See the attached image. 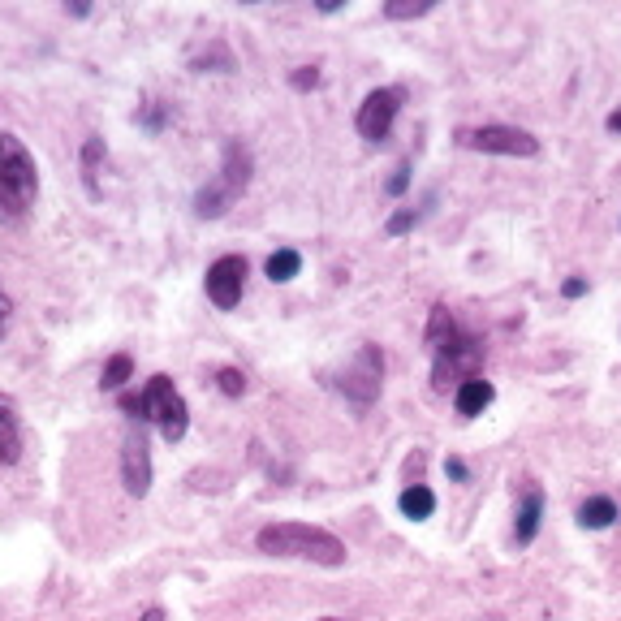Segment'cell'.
<instances>
[{"mask_svg":"<svg viewBox=\"0 0 621 621\" xmlns=\"http://www.w3.org/2000/svg\"><path fill=\"white\" fill-rule=\"evenodd\" d=\"M255 544H259V552H268V557L315 561V565H328V570H337V565H345V557H350L333 531L307 527V522H272V527L255 535Z\"/></svg>","mask_w":621,"mask_h":621,"instance_id":"obj_1","label":"cell"},{"mask_svg":"<svg viewBox=\"0 0 621 621\" xmlns=\"http://www.w3.org/2000/svg\"><path fill=\"white\" fill-rule=\"evenodd\" d=\"M121 406H126L130 414H138V423H156L160 436L169 440V445H177V440L186 436L190 427V410H186V397L173 389L169 376H151L147 389L138 397H121Z\"/></svg>","mask_w":621,"mask_h":621,"instance_id":"obj_2","label":"cell"},{"mask_svg":"<svg viewBox=\"0 0 621 621\" xmlns=\"http://www.w3.org/2000/svg\"><path fill=\"white\" fill-rule=\"evenodd\" d=\"M39 195V173L18 134H0V203L9 216H22Z\"/></svg>","mask_w":621,"mask_h":621,"instance_id":"obj_3","label":"cell"},{"mask_svg":"<svg viewBox=\"0 0 621 621\" xmlns=\"http://www.w3.org/2000/svg\"><path fill=\"white\" fill-rule=\"evenodd\" d=\"M458 143L466 151H483V156H518L531 160L540 156V138L518 130V126H475V130H458Z\"/></svg>","mask_w":621,"mask_h":621,"instance_id":"obj_4","label":"cell"},{"mask_svg":"<svg viewBox=\"0 0 621 621\" xmlns=\"http://www.w3.org/2000/svg\"><path fill=\"white\" fill-rule=\"evenodd\" d=\"M380 380H384V358H380V350H376V345H358V354L341 371L337 389L345 397H354L358 406H371L380 397Z\"/></svg>","mask_w":621,"mask_h":621,"instance_id":"obj_5","label":"cell"},{"mask_svg":"<svg viewBox=\"0 0 621 621\" xmlns=\"http://www.w3.org/2000/svg\"><path fill=\"white\" fill-rule=\"evenodd\" d=\"M402 100H406L402 87H380V91H371L367 100L358 104V117H354L358 134H363L367 143H380V138H389L397 113H402Z\"/></svg>","mask_w":621,"mask_h":621,"instance_id":"obj_6","label":"cell"},{"mask_svg":"<svg viewBox=\"0 0 621 621\" xmlns=\"http://www.w3.org/2000/svg\"><path fill=\"white\" fill-rule=\"evenodd\" d=\"M242 285H246V259L242 255H220L216 264L207 268V298H212L220 311L238 307Z\"/></svg>","mask_w":621,"mask_h":621,"instance_id":"obj_7","label":"cell"},{"mask_svg":"<svg viewBox=\"0 0 621 621\" xmlns=\"http://www.w3.org/2000/svg\"><path fill=\"white\" fill-rule=\"evenodd\" d=\"M121 479H126L130 496H147L151 488V453H147L143 427H130L126 440H121Z\"/></svg>","mask_w":621,"mask_h":621,"instance_id":"obj_8","label":"cell"},{"mask_svg":"<svg viewBox=\"0 0 621 621\" xmlns=\"http://www.w3.org/2000/svg\"><path fill=\"white\" fill-rule=\"evenodd\" d=\"M216 182L225 186L233 199H238L242 190H246V182H251V151H246L242 143H229V147H225V169H220Z\"/></svg>","mask_w":621,"mask_h":621,"instance_id":"obj_9","label":"cell"},{"mask_svg":"<svg viewBox=\"0 0 621 621\" xmlns=\"http://www.w3.org/2000/svg\"><path fill=\"white\" fill-rule=\"evenodd\" d=\"M492 397H496V389L483 376H466L462 384H458V393H453V406H458V414H466V419H475V414H483L492 406Z\"/></svg>","mask_w":621,"mask_h":621,"instance_id":"obj_10","label":"cell"},{"mask_svg":"<svg viewBox=\"0 0 621 621\" xmlns=\"http://www.w3.org/2000/svg\"><path fill=\"white\" fill-rule=\"evenodd\" d=\"M22 458V436H18V410L5 393H0V462L13 466Z\"/></svg>","mask_w":621,"mask_h":621,"instance_id":"obj_11","label":"cell"},{"mask_svg":"<svg viewBox=\"0 0 621 621\" xmlns=\"http://www.w3.org/2000/svg\"><path fill=\"white\" fill-rule=\"evenodd\" d=\"M397 505H402V514L414 518V522H423V518H432L436 514V492L432 488H423V483H410V488L397 496Z\"/></svg>","mask_w":621,"mask_h":621,"instance_id":"obj_12","label":"cell"},{"mask_svg":"<svg viewBox=\"0 0 621 621\" xmlns=\"http://www.w3.org/2000/svg\"><path fill=\"white\" fill-rule=\"evenodd\" d=\"M540 514H544V496L540 492H527V501L518 509V522H514V535L518 544H531L535 531H540Z\"/></svg>","mask_w":621,"mask_h":621,"instance_id":"obj_13","label":"cell"},{"mask_svg":"<svg viewBox=\"0 0 621 621\" xmlns=\"http://www.w3.org/2000/svg\"><path fill=\"white\" fill-rule=\"evenodd\" d=\"M578 522H583L587 531H604V527H613L617 522V505L609 501V496H591V501L578 509Z\"/></svg>","mask_w":621,"mask_h":621,"instance_id":"obj_14","label":"cell"},{"mask_svg":"<svg viewBox=\"0 0 621 621\" xmlns=\"http://www.w3.org/2000/svg\"><path fill=\"white\" fill-rule=\"evenodd\" d=\"M233 207V195L220 182H212V186H203L199 195H195V212L203 216V220H216V216H225Z\"/></svg>","mask_w":621,"mask_h":621,"instance_id":"obj_15","label":"cell"},{"mask_svg":"<svg viewBox=\"0 0 621 621\" xmlns=\"http://www.w3.org/2000/svg\"><path fill=\"white\" fill-rule=\"evenodd\" d=\"M302 272V255L294 251V246H281L276 255H268V276L276 285H285V281H294V276Z\"/></svg>","mask_w":621,"mask_h":621,"instance_id":"obj_16","label":"cell"},{"mask_svg":"<svg viewBox=\"0 0 621 621\" xmlns=\"http://www.w3.org/2000/svg\"><path fill=\"white\" fill-rule=\"evenodd\" d=\"M100 156H104V143L100 138H87L82 143V177H87L91 195H100Z\"/></svg>","mask_w":621,"mask_h":621,"instance_id":"obj_17","label":"cell"},{"mask_svg":"<svg viewBox=\"0 0 621 621\" xmlns=\"http://www.w3.org/2000/svg\"><path fill=\"white\" fill-rule=\"evenodd\" d=\"M134 376V358L130 354H113L104 363V371H100V389H121Z\"/></svg>","mask_w":621,"mask_h":621,"instance_id":"obj_18","label":"cell"},{"mask_svg":"<svg viewBox=\"0 0 621 621\" xmlns=\"http://www.w3.org/2000/svg\"><path fill=\"white\" fill-rule=\"evenodd\" d=\"M423 13H432V0H389V5H384V18L389 22L423 18Z\"/></svg>","mask_w":621,"mask_h":621,"instance_id":"obj_19","label":"cell"},{"mask_svg":"<svg viewBox=\"0 0 621 621\" xmlns=\"http://www.w3.org/2000/svg\"><path fill=\"white\" fill-rule=\"evenodd\" d=\"M216 389L225 393V397H242L246 393V376H242L238 367H220L216 371Z\"/></svg>","mask_w":621,"mask_h":621,"instance_id":"obj_20","label":"cell"},{"mask_svg":"<svg viewBox=\"0 0 621 621\" xmlns=\"http://www.w3.org/2000/svg\"><path fill=\"white\" fill-rule=\"evenodd\" d=\"M414 220H419V212H414V207H402V212H393V216H389V225H384V229H389L393 238H397V233L414 229Z\"/></svg>","mask_w":621,"mask_h":621,"instance_id":"obj_21","label":"cell"},{"mask_svg":"<svg viewBox=\"0 0 621 621\" xmlns=\"http://www.w3.org/2000/svg\"><path fill=\"white\" fill-rule=\"evenodd\" d=\"M289 82H294L298 91H311V87H320V69H315V65H302V69H294V74H289Z\"/></svg>","mask_w":621,"mask_h":621,"instance_id":"obj_22","label":"cell"},{"mask_svg":"<svg viewBox=\"0 0 621 621\" xmlns=\"http://www.w3.org/2000/svg\"><path fill=\"white\" fill-rule=\"evenodd\" d=\"M384 190H389V195H406V190H410V164H397Z\"/></svg>","mask_w":621,"mask_h":621,"instance_id":"obj_23","label":"cell"},{"mask_svg":"<svg viewBox=\"0 0 621 621\" xmlns=\"http://www.w3.org/2000/svg\"><path fill=\"white\" fill-rule=\"evenodd\" d=\"M138 121H143L147 130H160L164 121H169V108H164V104H151V108H143V117H138Z\"/></svg>","mask_w":621,"mask_h":621,"instance_id":"obj_24","label":"cell"},{"mask_svg":"<svg viewBox=\"0 0 621 621\" xmlns=\"http://www.w3.org/2000/svg\"><path fill=\"white\" fill-rule=\"evenodd\" d=\"M561 294H565V298H583V294H587V281H583V276H570V281L561 285Z\"/></svg>","mask_w":621,"mask_h":621,"instance_id":"obj_25","label":"cell"},{"mask_svg":"<svg viewBox=\"0 0 621 621\" xmlns=\"http://www.w3.org/2000/svg\"><path fill=\"white\" fill-rule=\"evenodd\" d=\"M9 311H13V302L5 298V289H0V337H5V328H9Z\"/></svg>","mask_w":621,"mask_h":621,"instance_id":"obj_26","label":"cell"},{"mask_svg":"<svg viewBox=\"0 0 621 621\" xmlns=\"http://www.w3.org/2000/svg\"><path fill=\"white\" fill-rule=\"evenodd\" d=\"M445 471H449V479H458V483H462V479H466V462L449 458V462H445Z\"/></svg>","mask_w":621,"mask_h":621,"instance_id":"obj_27","label":"cell"},{"mask_svg":"<svg viewBox=\"0 0 621 621\" xmlns=\"http://www.w3.org/2000/svg\"><path fill=\"white\" fill-rule=\"evenodd\" d=\"M604 126H609V134H621V108H617V113H609V121H604Z\"/></svg>","mask_w":621,"mask_h":621,"instance_id":"obj_28","label":"cell"},{"mask_svg":"<svg viewBox=\"0 0 621 621\" xmlns=\"http://www.w3.org/2000/svg\"><path fill=\"white\" fill-rule=\"evenodd\" d=\"M134 621H164V609H147L143 617H134Z\"/></svg>","mask_w":621,"mask_h":621,"instance_id":"obj_29","label":"cell"},{"mask_svg":"<svg viewBox=\"0 0 621 621\" xmlns=\"http://www.w3.org/2000/svg\"><path fill=\"white\" fill-rule=\"evenodd\" d=\"M320 621H341V617H320Z\"/></svg>","mask_w":621,"mask_h":621,"instance_id":"obj_30","label":"cell"}]
</instances>
